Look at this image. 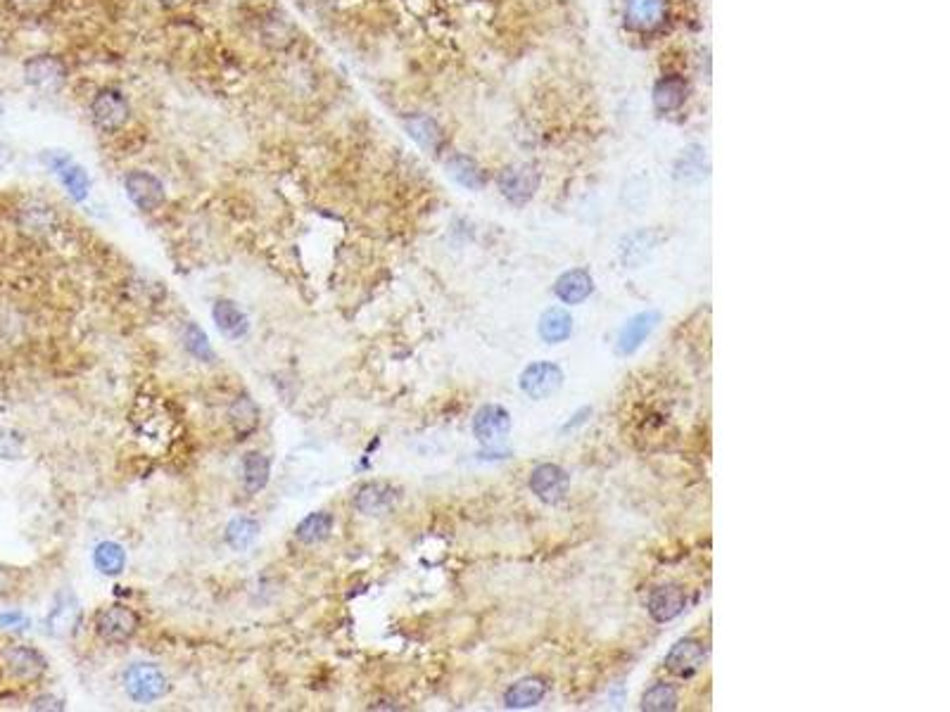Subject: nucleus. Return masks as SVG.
Here are the masks:
<instances>
[{
  "mask_svg": "<svg viewBox=\"0 0 950 712\" xmlns=\"http://www.w3.org/2000/svg\"><path fill=\"white\" fill-rule=\"evenodd\" d=\"M399 501V489L388 485V482H366L354 497V508L361 516L380 518L390 513Z\"/></svg>",
  "mask_w": 950,
  "mask_h": 712,
  "instance_id": "10",
  "label": "nucleus"
},
{
  "mask_svg": "<svg viewBox=\"0 0 950 712\" xmlns=\"http://www.w3.org/2000/svg\"><path fill=\"white\" fill-rule=\"evenodd\" d=\"M447 171H449V176H452L456 183H461L464 188L480 190L485 183L483 171L478 169V164H475L471 157H464V155L452 157V160L447 162Z\"/></svg>",
  "mask_w": 950,
  "mask_h": 712,
  "instance_id": "29",
  "label": "nucleus"
},
{
  "mask_svg": "<svg viewBox=\"0 0 950 712\" xmlns=\"http://www.w3.org/2000/svg\"><path fill=\"white\" fill-rule=\"evenodd\" d=\"M41 160L46 162V167L50 171H55L72 200L76 202L86 200L88 190H91V178H88L84 167H79V164H76L67 152H60V150H46Z\"/></svg>",
  "mask_w": 950,
  "mask_h": 712,
  "instance_id": "4",
  "label": "nucleus"
},
{
  "mask_svg": "<svg viewBox=\"0 0 950 712\" xmlns=\"http://www.w3.org/2000/svg\"><path fill=\"white\" fill-rule=\"evenodd\" d=\"M587 416H592V409H582V411H578V413H575V416H573V421H568L566 425H563V432L578 428V425H582V423L587 421Z\"/></svg>",
  "mask_w": 950,
  "mask_h": 712,
  "instance_id": "37",
  "label": "nucleus"
},
{
  "mask_svg": "<svg viewBox=\"0 0 950 712\" xmlns=\"http://www.w3.org/2000/svg\"><path fill=\"white\" fill-rule=\"evenodd\" d=\"M684 608H687V591L680 584H663V587L651 591L649 601H646V610L656 622L675 620L677 615H682Z\"/></svg>",
  "mask_w": 950,
  "mask_h": 712,
  "instance_id": "12",
  "label": "nucleus"
},
{
  "mask_svg": "<svg viewBox=\"0 0 950 712\" xmlns=\"http://www.w3.org/2000/svg\"><path fill=\"white\" fill-rule=\"evenodd\" d=\"M333 525H335V520L328 511L309 513V516L295 527V537H297V542H302V544H309V546L319 544L323 542V539L331 537Z\"/></svg>",
  "mask_w": 950,
  "mask_h": 712,
  "instance_id": "22",
  "label": "nucleus"
},
{
  "mask_svg": "<svg viewBox=\"0 0 950 712\" xmlns=\"http://www.w3.org/2000/svg\"><path fill=\"white\" fill-rule=\"evenodd\" d=\"M162 3H167V5H181V3H188V0H162Z\"/></svg>",
  "mask_w": 950,
  "mask_h": 712,
  "instance_id": "39",
  "label": "nucleus"
},
{
  "mask_svg": "<svg viewBox=\"0 0 950 712\" xmlns=\"http://www.w3.org/2000/svg\"><path fill=\"white\" fill-rule=\"evenodd\" d=\"M79 625H81V603L72 591H65V594L57 596L55 606L50 608V613H48V620H46L48 634L55 639L74 637Z\"/></svg>",
  "mask_w": 950,
  "mask_h": 712,
  "instance_id": "11",
  "label": "nucleus"
},
{
  "mask_svg": "<svg viewBox=\"0 0 950 712\" xmlns=\"http://www.w3.org/2000/svg\"><path fill=\"white\" fill-rule=\"evenodd\" d=\"M677 703H680L677 689L673 684H665V682L649 686L642 696V710H649V712H673L677 710Z\"/></svg>",
  "mask_w": 950,
  "mask_h": 712,
  "instance_id": "28",
  "label": "nucleus"
},
{
  "mask_svg": "<svg viewBox=\"0 0 950 712\" xmlns=\"http://www.w3.org/2000/svg\"><path fill=\"white\" fill-rule=\"evenodd\" d=\"M124 188L129 200L141 209V212H155V209L164 205L162 181L157 176H152L150 171H131V174L124 178Z\"/></svg>",
  "mask_w": 950,
  "mask_h": 712,
  "instance_id": "9",
  "label": "nucleus"
},
{
  "mask_svg": "<svg viewBox=\"0 0 950 712\" xmlns=\"http://www.w3.org/2000/svg\"><path fill=\"white\" fill-rule=\"evenodd\" d=\"M10 587V577H8V572H5L3 568H0V596L5 594V591H8Z\"/></svg>",
  "mask_w": 950,
  "mask_h": 712,
  "instance_id": "38",
  "label": "nucleus"
},
{
  "mask_svg": "<svg viewBox=\"0 0 950 712\" xmlns=\"http://www.w3.org/2000/svg\"><path fill=\"white\" fill-rule=\"evenodd\" d=\"M654 247H656V240L651 231L632 233L630 238L623 240V247H620V259H623V264L630 266V269H637V266H642L646 259H649V254L654 252Z\"/></svg>",
  "mask_w": 950,
  "mask_h": 712,
  "instance_id": "24",
  "label": "nucleus"
},
{
  "mask_svg": "<svg viewBox=\"0 0 950 712\" xmlns=\"http://www.w3.org/2000/svg\"><path fill=\"white\" fill-rule=\"evenodd\" d=\"M271 461L259 451H247L243 456V487L247 494H259L269 485Z\"/></svg>",
  "mask_w": 950,
  "mask_h": 712,
  "instance_id": "21",
  "label": "nucleus"
},
{
  "mask_svg": "<svg viewBox=\"0 0 950 712\" xmlns=\"http://www.w3.org/2000/svg\"><path fill=\"white\" fill-rule=\"evenodd\" d=\"M24 81L41 93H57L67 81V65L55 55H36L24 62Z\"/></svg>",
  "mask_w": 950,
  "mask_h": 712,
  "instance_id": "5",
  "label": "nucleus"
},
{
  "mask_svg": "<svg viewBox=\"0 0 950 712\" xmlns=\"http://www.w3.org/2000/svg\"><path fill=\"white\" fill-rule=\"evenodd\" d=\"M407 131L414 141L426 150H437L440 145V129L430 117H411L407 119Z\"/></svg>",
  "mask_w": 950,
  "mask_h": 712,
  "instance_id": "31",
  "label": "nucleus"
},
{
  "mask_svg": "<svg viewBox=\"0 0 950 712\" xmlns=\"http://www.w3.org/2000/svg\"><path fill=\"white\" fill-rule=\"evenodd\" d=\"M31 710H65L60 698L53 696H38L34 703H31Z\"/></svg>",
  "mask_w": 950,
  "mask_h": 712,
  "instance_id": "36",
  "label": "nucleus"
},
{
  "mask_svg": "<svg viewBox=\"0 0 950 712\" xmlns=\"http://www.w3.org/2000/svg\"><path fill=\"white\" fill-rule=\"evenodd\" d=\"M22 454V440L15 432H0V459H17Z\"/></svg>",
  "mask_w": 950,
  "mask_h": 712,
  "instance_id": "34",
  "label": "nucleus"
},
{
  "mask_svg": "<svg viewBox=\"0 0 950 712\" xmlns=\"http://www.w3.org/2000/svg\"><path fill=\"white\" fill-rule=\"evenodd\" d=\"M570 475L556 463H540L530 473V489L544 504H559L568 494Z\"/></svg>",
  "mask_w": 950,
  "mask_h": 712,
  "instance_id": "7",
  "label": "nucleus"
},
{
  "mask_svg": "<svg viewBox=\"0 0 950 712\" xmlns=\"http://www.w3.org/2000/svg\"><path fill=\"white\" fill-rule=\"evenodd\" d=\"M706 663V648L696 639H680L665 656V667L677 677H692Z\"/></svg>",
  "mask_w": 950,
  "mask_h": 712,
  "instance_id": "13",
  "label": "nucleus"
},
{
  "mask_svg": "<svg viewBox=\"0 0 950 712\" xmlns=\"http://www.w3.org/2000/svg\"><path fill=\"white\" fill-rule=\"evenodd\" d=\"M518 383L530 399H547L561 390L563 371L551 361H535L521 373Z\"/></svg>",
  "mask_w": 950,
  "mask_h": 712,
  "instance_id": "8",
  "label": "nucleus"
},
{
  "mask_svg": "<svg viewBox=\"0 0 950 712\" xmlns=\"http://www.w3.org/2000/svg\"><path fill=\"white\" fill-rule=\"evenodd\" d=\"M684 100V84L680 79H663L656 86V105L658 110H675Z\"/></svg>",
  "mask_w": 950,
  "mask_h": 712,
  "instance_id": "32",
  "label": "nucleus"
},
{
  "mask_svg": "<svg viewBox=\"0 0 950 712\" xmlns=\"http://www.w3.org/2000/svg\"><path fill=\"white\" fill-rule=\"evenodd\" d=\"M547 696V684L537 677H525L521 682L509 686L504 694V705L511 710L535 708L542 698Z\"/></svg>",
  "mask_w": 950,
  "mask_h": 712,
  "instance_id": "18",
  "label": "nucleus"
},
{
  "mask_svg": "<svg viewBox=\"0 0 950 712\" xmlns=\"http://www.w3.org/2000/svg\"><path fill=\"white\" fill-rule=\"evenodd\" d=\"M212 316H214V323H217L219 333L226 335L228 340L245 338L247 330H250V319L245 316V311L231 300H219L217 304H214Z\"/></svg>",
  "mask_w": 950,
  "mask_h": 712,
  "instance_id": "16",
  "label": "nucleus"
},
{
  "mask_svg": "<svg viewBox=\"0 0 950 712\" xmlns=\"http://www.w3.org/2000/svg\"><path fill=\"white\" fill-rule=\"evenodd\" d=\"M594 290L592 276L585 269H573L559 276L554 285V295L559 297L563 304H580L585 302Z\"/></svg>",
  "mask_w": 950,
  "mask_h": 712,
  "instance_id": "17",
  "label": "nucleus"
},
{
  "mask_svg": "<svg viewBox=\"0 0 950 712\" xmlns=\"http://www.w3.org/2000/svg\"><path fill=\"white\" fill-rule=\"evenodd\" d=\"M138 627H141V618L136 610L124 606V603H112V606L100 610L95 618V632L107 644H126L136 637Z\"/></svg>",
  "mask_w": 950,
  "mask_h": 712,
  "instance_id": "2",
  "label": "nucleus"
},
{
  "mask_svg": "<svg viewBox=\"0 0 950 712\" xmlns=\"http://www.w3.org/2000/svg\"><path fill=\"white\" fill-rule=\"evenodd\" d=\"M124 689L131 701L155 703L169 691V682L164 672L152 663H136L124 672Z\"/></svg>",
  "mask_w": 950,
  "mask_h": 712,
  "instance_id": "1",
  "label": "nucleus"
},
{
  "mask_svg": "<svg viewBox=\"0 0 950 712\" xmlns=\"http://www.w3.org/2000/svg\"><path fill=\"white\" fill-rule=\"evenodd\" d=\"M29 627V618L24 613H0V629H27Z\"/></svg>",
  "mask_w": 950,
  "mask_h": 712,
  "instance_id": "35",
  "label": "nucleus"
},
{
  "mask_svg": "<svg viewBox=\"0 0 950 712\" xmlns=\"http://www.w3.org/2000/svg\"><path fill=\"white\" fill-rule=\"evenodd\" d=\"M10 5L19 17H41L50 10L53 0H10Z\"/></svg>",
  "mask_w": 950,
  "mask_h": 712,
  "instance_id": "33",
  "label": "nucleus"
},
{
  "mask_svg": "<svg viewBox=\"0 0 950 712\" xmlns=\"http://www.w3.org/2000/svg\"><path fill=\"white\" fill-rule=\"evenodd\" d=\"M658 321H661L658 311H642V314H635L632 319H627L625 326L620 328L618 333V352L623 356L635 354L637 349L644 345L646 338L654 333Z\"/></svg>",
  "mask_w": 950,
  "mask_h": 712,
  "instance_id": "15",
  "label": "nucleus"
},
{
  "mask_svg": "<svg viewBox=\"0 0 950 712\" xmlns=\"http://www.w3.org/2000/svg\"><path fill=\"white\" fill-rule=\"evenodd\" d=\"M257 537H259V523L255 518H247V516L233 518L226 527V542L231 549H236V551L250 549V546L257 542Z\"/></svg>",
  "mask_w": 950,
  "mask_h": 712,
  "instance_id": "26",
  "label": "nucleus"
},
{
  "mask_svg": "<svg viewBox=\"0 0 950 712\" xmlns=\"http://www.w3.org/2000/svg\"><path fill=\"white\" fill-rule=\"evenodd\" d=\"M625 17L637 29L656 27L663 17V0H630Z\"/></svg>",
  "mask_w": 950,
  "mask_h": 712,
  "instance_id": "25",
  "label": "nucleus"
},
{
  "mask_svg": "<svg viewBox=\"0 0 950 712\" xmlns=\"http://www.w3.org/2000/svg\"><path fill=\"white\" fill-rule=\"evenodd\" d=\"M129 114V100L124 98L122 91H117V88H103V91L95 93L91 103V119L103 133L124 129L126 122H129Z\"/></svg>",
  "mask_w": 950,
  "mask_h": 712,
  "instance_id": "3",
  "label": "nucleus"
},
{
  "mask_svg": "<svg viewBox=\"0 0 950 712\" xmlns=\"http://www.w3.org/2000/svg\"><path fill=\"white\" fill-rule=\"evenodd\" d=\"M93 563L98 572H103L107 577L119 575L126 565V551L122 549V544L117 542H103L95 546L93 551Z\"/></svg>",
  "mask_w": 950,
  "mask_h": 712,
  "instance_id": "27",
  "label": "nucleus"
},
{
  "mask_svg": "<svg viewBox=\"0 0 950 712\" xmlns=\"http://www.w3.org/2000/svg\"><path fill=\"white\" fill-rule=\"evenodd\" d=\"M499 188H502L506 200L523 205V202H528L530 197L535 195L537 176L532 174L530 169H506L502 178H499Z\"/></svg>",
  "mask_w": 950,
  "mask_h": 712,
  "instance_id": "19",
  "label": "nucleus"
},
{
  "mask_svg": "<svg viewBox=\"0 0 950 712\" xmlns=\"http://www.w3.org/2000/svg\"><path fill=\"white\" fill-rule=\"evenodd\" d=\"M540 338L547 342V345H561L566 342L570 335H573V316L566 309H547L540 316Z\"/></svg>",
  "mask_w": 950,
  "mask_h": 712,
  "instance_id": "20",
  "label": "nucleus"
},
{
  "mask_svg": "<svg viewBox=\"0 0 950 712\" xmlns=\"http://www.w3.org/2000/svg\"><path fill=\"white\" fill-rule=\"evenodd\" d=\"M228 421H231L233 430H236L238 440H245V437L250 435V432H255L259 425L257 404L252 402L247 394H243V397H238L236 402L231 404V409H228Z\"/></svg>",
  "mask_w": 950,
  "mask_h": 712,
  "instance_id": "23",
  "label": "nucleus"
},
{
  "mask_svg": "<svg viewBox=\"0 0 950 712\" xmlns=\"http://www.w3.org/2000/svg\"><path fill=\"white\" fill-rule=\"evenodd\" d=\"M183 347H186L195 359L207 361V364H212V361L217 359L212 345H209L205 330H202L198 323H186V328H183Z\"/></svg>",
  "mask_w": 950,
  "mask_h": 712,
  "instance_id": "30",
  "label": "nucleus"
},
{
  "mask_svg": "<svg viewBox=\"0 0 950 712\" xmlns=\"http://www.w3.org/2000/svg\"><path fill=\"white\" fill-rule=\"evenodd\" d=\"M511 432V416L504 406L487 404L475 413L473 435L483 447H499L506 442Z\"/></svg>",
  "mask_w": 950,
  "mask_h": 712,
  "instance_id": "6",
  "label": "nucleus"
},
{
  "mask_svg": "<svg viewBox=\"0 0 950 712\" xmlns=\"http://www.w3.org/2000/svg\"><path fill=\"white\" fill-rule=\"evenodd\" d=\"M5 667L19 682H36L46 675V658L29 646H12L5 651Z\"/></svg>",
  "mask_w": 950,
  "mask_h": 712,
  "instance_id": "14",
  "label": "nucleus"
}]
</instances>
